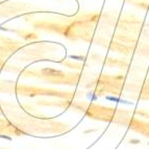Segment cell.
<instances>
[{"mask_svg": "<svg viewBox=\"0 0 149 149\" xmlns=\"http://www.w3.org/2000/svg\"><path fill=\"white\" fill-rule=\"evenodd\" d=\"M130 143H132V144H139L140 141L139 140H136V139H132L130 140Z\"/></svg>", "mask_w": 149, "mask_h": 149, "instance_id": "1", "label": "cell"}, {"mask_svg": "<svg viewBox=\"0 0 149 149\" xmlns=\"http://www.w3.org/2000/svg\"><path fill=\"white\" fill-rule=\"evenodd\" d=\"M148 145H149V143H148Z\"/></svg>", "mask_w": 149, "mask_h": 149, "instance_id": "2", "label": "cell"}]
</instances>
